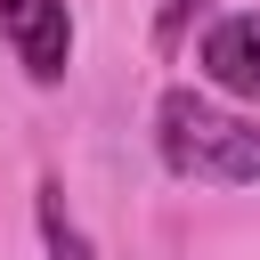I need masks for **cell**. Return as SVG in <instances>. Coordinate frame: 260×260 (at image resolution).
Instances as JSON below:
<instances>
[{
	"label": "cell",
	"mask_w": 260,
	"mask_h": 260,
	"mask_svg": "<svg viewBox=\"0 0 260 260\" xmlns=\"http://www.w3.org/2000/svg\"><path fill=\"white\" fill-rule=\"evenodd\" d=\"M32 219H41L49 260H98V244L81 236V219H73V203H65V187H57V179H41V187H32Z\"/></svg>",
	"instance_id": "277c9868"
},
{
	"label": "cell",
	"mask_w": 260,
	"mask_h": 260,
	"mask_svg": "<svg viewBox=\"0 0 260 260\" xmlns=\"http://www.w3.org/2000/svg\"><path fill=\"white\" fill-rule=\"evenodd\" d=\"M0 41L16 49V65H24V81H65V65H73V8L65 0H0Z\"/></svg>",
	"instance_id": "7a4b0ae2"
},
{
	"label": "cell",
	"mask_w": 260,
	"mask_h": 260,
	"mask_svg": "<svg viewBox=\"0 0 260 260\" xmlns=\"http://www.w3.org/2000/svg\"><path fill=\"white\" fill-rule=\"evenodd\" d=\"M195 73H203L219 98L260 106V8H236V16L203 24V41H195Z\"/></svg>",
	"instance_id": "3957f363"
},
{
	"label": "cell",
	"mask_w": 260,
	"mask_h": 260,
	"mask_svg": "<svg viewBox=\"0 0 260 260\" xmlns=\"http://www.w3.org/2000/svg\"><path fill=\"white\" fill-rule=\"evenodd\" d=\"M154 154L171 179L252 187L260 179V114H228L203 89H162L154 98Z\"/></svg>",
	"instance_id": "6da1fadb"
}]
</instances>
